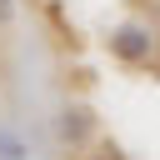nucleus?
Segmentation results:
<instances>
[{
    "mask_svg": "<svg viewBox=\"0 0 160 160\" xmlns=\"http://www.w3.org/2000/svg\"><path fill=\"white\" fill-rule=\"evenodd\" d=\"M0 160H25V145H20V135H10L5 125H0Z\"/></svg>",
    "mask_w": 160,
    "mask_h": 160,
    "instance_id": "obj_3",
    "label": "nucleus"
},
{
    "mask_svg": "<svg viewBox=\"0 0 160 160\" xmlns=\"http://www.w3.org/2000/svg\"><path fill=\"white\" fill-rule=\"evenodd\" d=\"M100 160H125V155H120L115 145H105V150H100Z\"/></svg>",
    "mask_w": 160,
    "mask_h": 160,
    "instance_id": "obj_5",
    "label": "nucleus"
},
{
    "mask_svg": "<svg viewBox=\"0 0 160 160\" xmlns=\"http://www.w3.org/2000/svg\"><path fill=\"white\" fill-rule=\"evenodd\" d=\"M110 50H115L120 60L140 65V60H150V50H155V35H150L145 25H120V30L110 35Z\"/></svg>",
    "mask_w": 160,
    "mask_h": 160,
    "instance_id": "obj_1",
    "label": "nucleus"
},
{
    "mask_svg": "<svg viewBox=\"0 0 160 160\" xmlns=\"http://www.w3.org/2000/svg\"><path fill=\"white\" fill-rule=\"evenodd\" d=\"M15 20V0H0V25H10Z\"/></svg>",
    "mask_w": 160,
    "mask_h": 160,
    "instance_id": "obj_4",
    "label": "nucleus"
},
{
    "mask_svg": "<svg viewBox=\"0 0 160 160\" xmlns=\"http://www.w3.org/2000/svg\"><path fill=\"white\" fill-rule=\"evenodd\" d=\"M90 125H95V115H90V105H65V110H60V120H55V130H60V140H70V145H80V140L90 135Z\"/></svg>",
    "mask_w": 160,
    "mask_h": 160,
    "instance_id": "obj_2",
    "label": "nucleus"
}]
</instances>
